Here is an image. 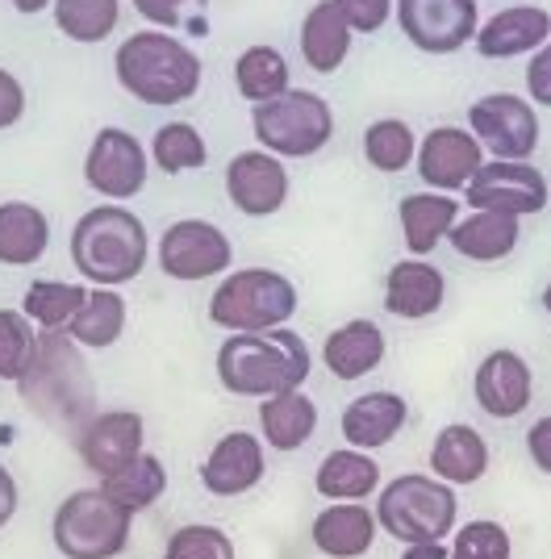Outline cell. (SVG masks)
Segmentation results:
<instances>
[{
	"label": "cell",
	"instance_id": "cell-1",
	"mask_svg": "<svg viewBox=\"0 0 551 559\" xmlns=\"http://www.w3.org/2000/svg\"><path fill=\"white\" fill-rule=\"evenodd\" d=\"M17 393L34 418H43L63 435H80V426L96 414V384L68 330L38 334V347L17 380Z\"/></svg>",
	"mask_w": 551,
	"mask_h": 559
},
{
	"label": "cell",
	"instance_id": "cell-2",
	"mask_svg": "<svg viewBox=\"0 0 551 559\" xmlns=\"http://www.w3.org/2000/svg\"><path fill=\"white\" fill-rule=\"evenodd\" d=\"M309 347L297 330L280 326L272 334H230L218 347V380L234 396H276L309 380Z\"/></svg>",
	"mask_w": 551,
	"mask_h": 559
},
{
	"label": "cell",
	"instance_id": "cell-3",
	"mask_svg": "<svg viewBox=\"0 0 551 559\" xmlns=\"http://www.w3.org/2000/svg\"><path fill=\"white\" fill-rule=\"evenodd\" d=\"M117 80L142 105L172 109V105H184L197 96L201 59L192 47H184L180 38H172L163 29H142L117 47Z\"/></svg>",
	"mask_w": 551,
	"mask_h": 559
},
{
	"label": "cell",
	"instance_id": "cell-4",
	"mask_svg": "<svg viewBox=\"0 0 551 559\" xmlns=\"http://www.w3.org/2000/svg\"><path fill=\"white\" fill-rule=\"evenodd\" d=\"M146 226L121 205H96L71 230V263L96 288H117L146 267Z\"/></svg>",
	"mask_w": 551,
	"mask_h": 559
},
{
	"label": "cell",
	"instance_id": "cell-5",
	"mask_svg": "<svg viewBox=\"0 0 551 559\" xmlns=\"http://www.w3.org/2000/svg\"><path fill=\"white\" fill-rule=\"evenodd\" d=\"M293 313H297V288L272 267L230 272L209 301V322L230 334H272L289 326Z\"/></svg>",
	"mask_w": 551,
	"mask_h": 559
},
{
	"label": "cell",
	"instance_id": "cell-6",
	"mask_svg": "<svg viewBox=\"0 0 551 559\" xmlns=\"http://www.w3.org/2000/svg\"><path fill=\"white\" fill-rule=\"evenodd\" d=\"M459 522V497L452 485L438 476L406 472L389 480L376 497V526L389 538L406 543H426V538H447Z\"/></svg>",
	"mask_w": 551,
	"mask_h": 559
},
{
	"label": "cell",
	"instance_id": "cell-7",
	"mask_svg": "<svg viewBox=\"0 0 551 559\" xmlns=\"http://www.w3.org/2000/svg\"><path fill=\"white\" fill-rule=\"evenodd\" d=\"M130 531L134 513L117 506L101 485L75 489L50 522V538L63 559H117L130 543Z\"/></svg>",
	"mask_w": 551,
	"mask_h": 559
},
{
	"label": "cell",
	"instance_id": "cell-8",
	"mask_svg": "<svg viewBox=\"0 0 551 559\" xmlns=\"http://www.w3.org/2000/svg\"><path fill=\"white\" fill-rule=\"evenodd\" d=\"M251 130L263 151L276 159H309L335 134V114L318 93L289 88L263 105H255Z\"/></svg>",
	"mask_w": 551,
	"mask_h": 559
},
{
	"label": "cell",
	"instance_id": "cell-9",
	"mask_svg": "<svg viewBox=\"0 0 551 559\" xmlns=\"http://www.w3.org/2000/svg\"><path fill=\"white\" fill-rule=\"evenodd\" d=\"M468 130L493 159H514L527 164L539 151V114L527 96L514 93H489L472 100L468 109Z\"/></svg>",
	"mask_w": 551,
	"mask_h": 559
},
{
	"label": "cell",
	"instance_id": "cell-10",
	"mask_svg": "<svg viewBox=\"0 0 551 559\" xmlns=\"http://www.w3.org/2000/svg\"><path fill=\"white\" fill-rule=\"evenodd\" d=\"M392 17L426 55H456L477 38V0H397Z\"/></svg>",
	"mask_w": 551,
	"mask_h": 559
},
{
	"label": "cell",
	"instance_id": "cell-11",
	"mask_svg": "<svg viewBox=\"0 0 551 559\" xmlns=\"http://www.w3.org/2000/svg\"><path fill=\"white\" fill-rule=\"evenodd\" d=\"M464 201L472 210L509 213V217H527V213L548 210V180L539 167L514 164V159H484L481 171L468 180Z\"/></svg>",
	"mask_w": 551,
	"mask_h": 559
},
{
	"label": "cell",
	"instance_id": "cell-12",
	"mask_svg": "<svg viewBox=\"0 0 551 559\" xmlns=\"http://www.w3.org/2000/svg\"><path fill=\"white\" fill-rule=\"evenodd\" d=\"M230 263H234V247L226 230L201 217H184L160 238V267L172 280H213L230 272Z\"/></svg>",
	"mask_w": 551,
	"mask_h": 559
},
{
	"label": "cell",
	"instance_id": "cell-13",
	"mask_svg": "<svg viewBox=\"0 0 551 559\" xmlns=\"http://www.w3.org/2000/svg\"><path fill=\"white\" fill-rule=\"evenodd\" d=\"M84 180L92 192L109 197V201H130L146 185V151L130 130L105 126L89 146L84 159Z\"/></svg>",
	"mask_w": 551,
	"mask_h": 559
},
{
	"label": "cell",
	"instance_id": "cell-14",
	"mask_svg": "<svg viewBox=\"0 0 551 559\" xmlns=\"http://www.w3.org/2000/svg\"><path fill=\"white\" fill-rule=\"evenodd\" d=\"M142 443H146V426H142V414L134 409H109V414H92L80 435H75V455L80 464L89 467L92 476H114L121 467L142 455Z\"/></svg>",
	"mask_w": 551,
	"mask_h": 559
},
{
	"label": "cell",
	"instance_id": "cell-15",
	"mask_svg": "<svg viewBox=\"0 0 551 559\" xmlns=\"http://www.w3.org/2000/svg\"><path fill=\"white\" fill-rule=\"evenodd\" d=\"M418 176L435 192H464L468 180L481 171L484 146L472 139V130L459 126H435L426 139L418 142Z\"/></svg>",
	"mask_w": 551,
	"mask_h": 559
},
{
	"label": "cell",
	"instance_id": "cell-16",
	"mask_svg": "<svg viewBox=\"0 0 551 559\" xmlns=\"http://www.w3.org/2000/svg\"><path fill=\"white\" fill-rule=\"evenodd\" d=\"M472 396L489 418H518V414H527L530 396H535V372L518 350H489L472 376Z\"/></svg>",
	"mask_w": 551,
	"mask_h": 559
},
{
	"label": "cell",
	"instance_id": "cell-17",
	"mask_svg": "<svg viewBox=\"0 0 551 559\" xmlns=\"http://www.w3.org/2000/svg\"><path fill=\"white\" fill-rule=\"evenodd\" d=\"M226 197L247 217H272L289 201V171L272 151H243L226 167Z\"/></svg>",
	"mask_w": 551,
	"mask_h": 559
},
{
	"label": "cell",
	"instance_id": "cell-18",
	"mask_svg": "<svg viewBox=\"0 0 551 559\" xmlns=\"http://www.w3.org/2000/svg\"><path fill=\"white\" fill-rule=\"evenodd\" d=\"M268 472L263 460V443L251 430H230L218 439V447L209 451V460L201 464V485L213 497H243L251 492Z\"/></svg>",
	"mask_w": 551,
	"mask_h": 559
},
{
	"label": "cell",
	"instance_id": "cell-19",
	"mask_svg": "<svg viewBox=\"0 0 551 559\" xmlns=\"http://www.w3.org/2000/svg\"><path fill=\"white\" fill-rule=\"evenodd\" d=\"M551 43V13L543 4H514L493 13L484 25H477V55L484 59H518Z\"/></svg>",
	"mask_w": 551,
	"mask_h": 559
},
{
	"label": "cell",
	"instance_id": "cell-20",
	"mask_svg": "<svg viewBox=\"0 0 551 559\" xmlns=\"http://www.w3.org/2000/svg\"><path fill=\"white\" fill-rule=\"evenodd\" d=\"M447 301V280L431 259H401L385 276V309L401 322H422Z\"/></svg>",
	"mask_w": 551,
	"mask_h": 559
},
{
	"label": "cell",
	"instance_id": "cell-21",
	"mask_svg": "<svg viewBox=\"0 0 551 559\" xmlns=\"http://www.w3.org/2000/svg\"><path fill=\"white\" fill-rule=\"evenodd\" d=\"M406 421H410L406 396L376 389V393L355 396L343 409V439H347V447L376 455L380 447H389L392 439L406 430Z\"/></svg>",
	"mask_w": 551,
	"mask_h": 559
},
{
	"label": "cell",
	"instance_id": "cell-22",
	"mask_svg": "<svg viewBox=\"0 0 551 559\" xmlns=\"http://www.w3.org/2000/svg\"><path fill=\"white\" fill-rule=\"evenodd\" d=\"M376 510H367L364 501H330L314 518L309 538L326 559H360L376 543Z\"/></svg>",
	"mask_w": 551,
	"mask_h": 559
},
{
	"label": "cell",
	"instance_id": "cell-23",
	"mask_svg": "<svg viewBox=\"0 0 551 559\" xmlns=\"http://www.w3.org/2000/svg\"><path fill=\"white\" fill-rule=\"evenodd\" d=\"M385 350H389L385 330L376 326V322H367V318H351V322H343L339 330L326 334L321 364H326V372L339 376V380H364V376H372L385 364Z\"/></svg>",
	"mask_w": 551,
	"mask_h": 559
},
{
	"label": "cell",
	"instance_id": "cell-24",
	"mask_svg": "<svg viewBox=\"0 0 551 559\" xmlns=\"http://www.w3.org/2000/svg\"><path fill=\"white\" fill-rule=\"evenodd\" d=\"M489 460H493V451L484 443V435L477 426H468V421L443 426L435 435V443H431V476H438L452 489L484 480Z\"/></svg>",
	"mask_w": 551,
	"mask_h": 559
},
{
	"label": "cell",
	"instance_id": "cell-25",
	"mask_svg": "<svg viewBox=\"0 0 551 559\" xmlns=\"http://www.w3.org/2000/svg\"><path fill=\"white\" fill-rule=\"evenodd\" d=\"M523 238V217H509V213H489V210H472L464 213L447 242L456 247V255L472 259V263H502V259L514 255Z\"/></svg>",
	"mask_w": 551,
	"mask_h": 559
},
{
	"label": "cell",
	"instance_id": "cell-26",
	"mask_svg": "<svg viewBox=\"0 0 551 559\" xmlns=\"http://www.w3.org/2000/svg\"><path fill=\"white\" fill-rule=\"evenodd\" d=\"M397 213H401V234H406L410 255L426 259L459 222V201L452 192L426 188V192H410V197L397 205Z\"/></svg>",
	"mask_w": 551,
	"mask_h": 559
},
{
	"label": "cell",
	"instance_id": "cell-27",
	"mask_svg": "<svg viewBox=\"0 0 551 559\" xmlns=\"http://www.w3.org/2000/svg\"><path fill=\"white\" fill-rule=\"evenodd\" d=\"M259 430H263V443L276 447V451H297L318 430V405L301 389H284V393L276 396H263Z\"/></svg>",
	"mask_w": 551,
	"mask_h": 559
},
{
	"label": "cell",
	"instance_id": "cell-28",
	"mask_svg": "<svg viewBox=\"0 0 551 559\" xmlns=\"http://www.w3.org/2000/svg\"><path fill=\"white\" fill-rule=\"evenodd\" d=\"M380 485V464L376 455L355 451V447H339L330 451L314 472V489L326 501H367Z\"/></svg>",
	"mask_w": 551,
	"mask_h": 559
},
{
	"label": "cell",
	"instance_id": "cell-29",
	"mask_svg": "<svg viewBox=\"0 0 551 559\" xmlns=\"http://www.w3.org/2000/svg\"><path fill=\"white\" fill-rule=\"evenodd\" d=\"M50 242V222L30 201H4L0 205V263L4 267H30L38 263Z\"/></svg>",
	"mask_w": 551,
	"mask_h": 559
},
{
	"label": "cell",
	"instance_id": "cell-30",
	"mask_svg": "<svg viewBox=\"0 0 551 559\" xmlns=\"http://www.w3.org/2000/svg\"><path fill=\"white\" fill-rule=\"evenodd\" d=\"M301 55L314 71H339L343 59L351 55V25L343 22V13L330 4V0H318L305 22H301Z\"/></svg>",
	"mask_w": 551,
	"mask_h": 559
},
{
	"label": "cell",
	"instance_id": "cell-31",
	"mask_svg": "<svg viewBox=\"0 0 551 559\" xmlns=\"http://www.w3.org/2000/svg\"><path fill=\"white\" fill-rule=\"evenodd\" d=\"M101 489L109 492L117 506H126L130 513H142V510H151L163 492H167V467H163L160 455L142 451V455L130 460L121 472L105 476V480H101Z\"/></svg>",
	"mask_w": 551,
	"mask_h": 559
},
{
	"label": "cell",
	"instance_id": "cell-32",
	"mask_svg": "<svg viewBox=\"0 0 551 559\" xmlns=\"http://www.w3.org/2000/svg\"><path fill=\"white\" fill-rule=\"evenodd\" d=\"M126 330V297L117 288H89V301L71 318L68 334L80 347H114Z\"/></svg>",
	"mask_w": 551,
	"mask_h": 559
},
{
	"label": "cell",
	"instance_id": "cell-33",
	"mask_svg": "<svg viewBox=\"0 0 551 559\" xmlns=\"http://www.w3.org/2000/svg\"><path fill=\"white\" fill-rule=\"evenodd\" d=\"M234 88L243 93V100L263 105L272 96L289 93V59L276 47H247L234 63Z\"/></svg>",
	"mask_w": 551,
	"mask_h": 559
},
{
	"label": "cell",
	"instance_id": "cell-34",
	"mask_svg": "<svg viewBox=\"0 0 551 559\" xmlns=\"http://www.w3.org/2000/svg\"><path fill=\"white\" fill-rule=\"evenodd\" d=\"M89 301L84 284H63V280H34L22 297V313L43 330H68L80 305Z\"/></svg>",
	"mask_w": 551,
	"mask_h": 559
},
{
	"label": "cell",
	"instance_id": "cell-35",
	"mask_svg": "<svg viewBox=\"0 0 551 559\" xmlns=\"http://www.w3.org/2000/svg\"><path fill=\"white\" fill-rule=\"evenodd\" d=\"M364 159L385 176H397L418 159V139L401 117H380L364 130Z\"/></svg>",
	"mask_w": 551,
	"mask_h": 559
},
{
	"label": "cell",
	"instance_id": "cell-36",
	"mask_svg": "<svg viewBox=\"0 0 551 559\" xmlns=\"http://www.w3.org/2000/svg\"><path fill=\"white\" fill-rule=\"evenodd\" d=\"M151 159H155L160 171H167V176H180V171L206 167L209 146L192 121H167V126L155 130V139H151Z\"/></svg>",
	"mask_w": 551,
	"mask_h": 559
},
{
	"label": "cell",
	"instance_id": "cell-37",
	"mask_svg": "<svg viewBox=\"0 0 551 559\" xmlns=\"http://www.w3.org/2000/svg\"><path fill=\"white\" fill-rule=\"evenodd\" d=\"M117 17V0H55V22L71 43H105Z\"/></svg>",
	"mask_w": 551,
	"mask_h": 559
},
{
	"label": "cell",
	"instance_id": "cell-38",
	"mask_svg": "<svg viewBox=\"0 0 551 559\" xmlns=\"http://www.w3.org/2000/svg\"><path fill=\"white\" fill-rule=\"evenodd\" d=\"M34 347H38V334L30 326V318L0 309V380H22L34 359Z\"/></svg>",
	"mask_w": 551,
	"mask_h": 559
},
{
	"label": "cell",
	"instance_id": "cell-39",
	"mask_svg": "<svg viewBox=\"0 0 551 559\" xmlns=\"http://www.w3.org/2000/svg\"><path fill=\"white\" fill-rule=\"evenodd\" d=\"M447 559H514L509 531L493 518H477L468 526H459L452 538V556Z\"/></svg>",
	"mask_w": 551,
	"mask_h": 559
},
{
	"label": "cell",
	"instance_id": "cell-40",
	"mask_svg": "<svg viewBox=\"0 0 551 559\" xmlns=\"http://www.w3.org/2000/svg\"><path fill=\"white\" fill-rule=\"evenodd\" d=\"M163 559H234V543H230L226 531L192 522V526H180L176 535L167 538Z\"/></svg>",
	"mask_w": 551,
	"mask_h": 559
},
{
	"label": "cell",
	"instance_id": "cell-41",
	"mask_svg": "<svg viewBox=\"0 0 551 559\" xmlns=\"http://www.w3.org/2000/svg\"><path fill=\"white\" fill-rule=\"evenodd\" d=\"M330 4L343 13L351 34H376L392 17V0H330Z\"/></svg>",
	"mask_w": 551,
	"mask_h": 559
},
{
	"label": "cell",
	"instance_id": "cell-42",
	"mask_svg": "<svg viewBox=\"0 0 551 559\" xmlns=\"http://www.w3.org/2000/svg\"><path fill=\"white\" fill-rule=\"evenodd\" d=\"M134 9L146 22L163 25V29H176L188 17V9H206V0H134Z\"/></svg>",
	"mask_w": 551,
	"mask_h": 559
},
{
	"label": "cell",
	"instance_id": "cell-43",
	"mask_svg": "<svg viewBox=\"0 0 551 559\" xmlns=\"http://www.w3.org/2000/svg\"><path fill=\"white\" fill-rule=\"evenodd\" d=\"M527 93H530V105H543V109H551V43H543V47L530 55Z\"/></svg>",
	"mask_w": 551,
	"mask_h": 559
},
{
	"label": "cell",
	"instance_id": "cell-44",
	"mask_svg": "<svg viewBox=\"0 0 551 559\" xmlns=\"http://www.w3.org/2000/svg\"><path fill=\"white\" fill-rule=\"evenodd\" d=\"M25 114V88L13 71L0 68V130L17 126V117Z\"/></svg>",
	"mask_w": 551,
	"mask_h": 559
},
{
	"label": "cell",
	"instance_id": "cell-45",
	"mask_svg": "<svg viewBox=\"0 0 551 559\" xmlns=\"http://www.w3.org/2000/svg\"><path fill=\"white\" fill-rule=\"evenodd\" d=\"M527 455H530V464L539 467L543 476H551V414H543V418L530 421V430H527Z\"/></svg>",
	"mask_w": 551,
	"mask_h": 559
},
{
	"label": "cell",
	"instance_id": "cell-46",
	"mask_svg": "<svg viewBox=\"0 0 551 559\" xmlns=\"http://www.w3.org/2000/svg\"><path fill=\"white\" fill-rule=\"evenodd\" d=\"M13 513H17V480H13V472L0 464V531L13 522Z\"/></svg>",
	"mask_w": 551,
	"mask_h": 559
},
{
	"label": "cell",
	"instance_id": "cell-47",
	"mask_svg": "<svg viewBox=\"0 0 551 559\" xmlns=\"http://www.w3.org/2000/svg\"><path fill=\"white\" fill-rule=\"evenodd\" d=\"M447 556H452L447 538H426V543H406L401 547V559H447Z\"/></svg>",
	"mask_w": 551,
	"mask_h": 559
},
{
	"label": "cell",
	"instance_id": "cell-48",
	"mask_svg": "<svg viewBox=\"0 0 551 559\" xmlns=\"http://www.w3.org/2000/svg\"><path fill=\"white\" fill-rule=\"evenodd\" d=\"M9 4H13L17 13H43L50 0H9Z\"/></svg>",
	"mask_w": 551,
	"mask_h": 559
},
{
	"label": "cell",
	"instance_id": "cell-49",
	"mask_svg": "<svg viewBox=\"0 0 551 559\" xmlns=\"http://www.w3.org/2000/svg\"><path fill=\"white\" fill-rule=\"evenodd\" d=\"M543 309H548V313H551V280H548V284H543Z\"/></svg>",
	"mask_w": 551,
	"mask_h": 559
}]
</instances>
